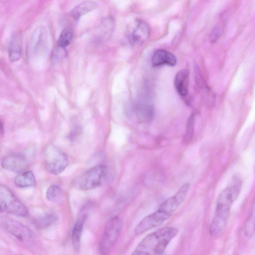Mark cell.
I'll list each match as a JSON object with an SVG mask.
<instances>
[{
	"label": "cell",
	"instance_id": "obj_1",
	"mask_svg": "<svg viewBox=\"0 0 255 255\" xmlns=\"http://www.w3.org/2000/svg\"><path fill=\"white\" fill-rule=\"evenodd\" d=\"M190 184L184 183L172 196L165 199L155 212L143 218L136 226L134 233L139 235L162 225L168 220L185 200Z\"/></svg>",
	"mask_w": 255,
	"mask_h": 255
},
{
	"label": "cell",
	"instance_id": "obj_2",
	"mask_svg": "<svg viewBox=\"0 0 255 255\" xmlns=\"http://www.w3.org/2000/svg\"><path fill=\"white\" fill-rule=\"evenodd\" d=\"M178 233L179 229L175 227L159 229L145 237L137 245L131 255H161Z\"/></svg>",
	"mask_w": 255,
	"mask_h": 255
},
{
	"label": "cell",
	"instance_id": "obj_3",
	"mask_svg": "<svg viewBox=\"0 0 255 255\" xmlns=\"http://www.w3.org/2000/svg\"><path fill=\"white\" fill-rule=\"evenodd\" d=\"M243 185L239 175H235L228 185L221 191L217 198L214 214H230L231 208L238 198Z\"/></svg>",
	"mask_w": 255,
	"mask_h": 255
},
{
	"label": "cell",
	"instance_id": "obj_4",
	"mask_svg": "<svg viewBox=\"0 0 255 255\" xmlns=\"http://www.w3.org/2000/svg\"><path fill=\"white\" fill-rule=\"evenodd\" d=\"M108 177V169L106 166L98 165L85 171L78 176L73 182L76 188L88 190L103 185Z\"/></svg>",
	"mask_w": 255,
	"mask_h": 255
},
{
	"label": "cell",
	"instance_id": "obj_5",
	"mask_svg": "<svg viewBox=\"0 0 255 255\" xmlns=\"http://www.w3.org/2000/svg\"><path fill=\"white\" fill-rule=\"evenodd\" d=\"M122 228V221L118 216L110 218L107 222L99 244L101 254H109L115 247Z\"/></svg>",
	"mask_w": 255,
	"mask_h": 255
},
{
	"label": "cell",
	"instance_id": "obj_6",
	"mask_svg": "<svg viewBox=\"0 0 255 255\" xmlns=\"http://www.w3.org/2000/svg\"><path fill=\"white\" fill-rule=\"evenodd\" d=\"M0 208L1 212L18 217H25L28 210L23 203L5 185L0 186Z\"/></svg>",
	"mask_w": 255,
	"mask_h": 255
},
{
	"label": "cell",
	"instance_id": "obj_7",
	"mask_svg": "<svg viewBox=\"0 0 255 255\" xmlns=\"http://www.w3.org/2000/svg\"><path fill=\"white\" fill-rule=\"evenodd\" d=\"M43 163L45 169L53 175L62 173L68 165L66 155L59 148L53 145H47L43 152Z\"/></svg>",
	"mask_w": 255,
	"mask_h": 255
},
{
	"label": "cell",
	"instance_id": "obj_8",
	"mask_svg": "<svg viewBox=\"0 0 255 255\" xmlns=\"http://www.w3.org/2000/svg\"><path fill=\"white\" fill-rule=\"evenodd\" d=\"M33 154L30 152H23L7 155L1 161V167L8 171L20 173L26 170L30 165Z\"/></svg>",
	"mask_w": 255,
	"mask_h": 255
},
{
	"label": "cell",
	"instance_id": "obj_9",
	"mask_svg": "<svg viewBox=\"0 0 255 255\" xmlns=\"http://www.w3.org/2000/svg\"><path fill=\"white\" fill-rule=\"evenodd\" d=\"M1 225L6 232L23 243H29L33 239L31 230L13 218L4 217L1 219Z\"/></svg>",
	"mask_w": 255,
	"mask_h": 255
},
{
	"label": "cell",
	"instance_id": "obj_10",
	"mask_svg": "<svg viewBox=\"0 0 255 255\" xmlns=\"http://www.w3.org/2000/svg\"><path fill=\"white\" fill-rule=\"evenodd\" d=\"M89 207V205L87 204L80 209L73 228L72 242L73 248L76 252L80 251L82 231L84 223L87 217Z\"/></svg>",
	"mask_w": 255,
	"mask_h": 255
},
{
	"label": "cell",
	"instance_id": "obj_11",
	"mask_svg": "<svg viewBox=\"0 0 255 255\" xmlns=\"http://www.w3.org/2000/svg\"><path fill=\"white\" fill-rule=\"evenodd\" d=\"M128 35L130 42L133 45H140L149 37L150 28L148 25L141 19L135 20Z\"/></svg>",
	"mask_w": 255,
	"mask_h": 255
},
{
	"label": "cell",
	"instance_id": "obj_12",
	"mask_svg": "<svg viewBox=\"0 0 255 255\" xmlns=\"http://www.w3.org/2000/svg\"><path fill=\"white\" fill-rule=\"evenodd\" d=\"M175 56L170 52L163 50L158 49L153 54L151 62L153 66H159L163 65L174 66L176 63Z\"/></svg>",
	"mask_w": 255,
	"mask_h": 255
},
{
	"label": "cell",
	"instance_id": "obj_13",
	"mask_svg": "<svg viewBox=\"0 0 255 255\" xmlns=\"http://www.w3.org/2000/svg\"><path fill=\"white\" fill-rule=\"evenodd\" d=\"M189 72L185 69L181 70L177 73L174 78V86L178 94L183 97L188 93Z\"/></svg>",
	"mask_w": 255,
	"mask_h": 255
},
{
	"label": "cell",
	"instance_id": "obj_14",
	"mask_svg": "<svg viewBox=\"0 0 255 255\" xmlns=\"http://www.w3.org/2000/svg\"><path fill=\"white\" fill-rule=\"evenodd\" d=\"M14 182L17 187L22 188L33 187L36 184L34 174L31 170L20 173L15 177Z\"/></svg>",
	"mask_w": 255,
	"mask_h": 255
},
{
	"label": "cell",
	"instance_id": "obj_15",
	"mask_svg": "<svg viewBox=\"0 0 255 255\" xmlns=\"http://www.w3.org/2000/svg\"><path fill=\"white\" fill-rule=\"evenodd\" d=\"M97 7V3L93 1H84L74 7L70 12L71 16L79 19L85 14L94 10Z\"/></svg>",
	"mask_w": 255,
	"mask_h": 255
},
{
	"label": "cell",
	"instance_id": "obj_16",
	"mask_svg": "<svg viewBox=\"0 0 255 255\" xmlns=\"http://www.w3.org/2000/svg\"><path fill=\"white\" fill-rule=\"evenodd\" d=\"M21 42L19 34L13 35L10 40L8 48V57L11 62L17 61L21 56Z\"/></svg>",
	"mask_w": 255,
	"mask_h": 255
},
{
	"label": "cell",
	"instance_id": "obj_17",
	"mask_svg": "<svg viewBox=\"0 0 255 255\" xmlns=\"http://www.w3.org/2000/svg\"><path fill=\"white\" fill-rule=\"evenodd\" d=\"M136 115L137 120L141 123L151 121L154 115L153 107L148 104H141L137 106Z\"/></svg>",
	"mask_w": 255,
	"mask_h": 255
},
{
	"label": "cell",
	"instance_id": "obj_18",
	"mask_svg": "<svg viewBox=\"0 0 255 255\" xmlns=\"http://www.w3.org/2000/svg\"><path fill=\"white\" fill-rule=\"evenodd\" d=\"M57 220V216L50 213L36 218L34 220L33 224L38 229H44L52 225Z\"/></svg>",
	"mask_w": 255,
	"mask_h": 255
},
{
	"label": "cell",
	"instance_id": "obj_19",
	"mask_svg": "<svg viewBox=\"0 0 255 255\" xmlns=\"http://www.w3.org/2000/svg\"><path fill=\"white\" fill-rule=\"evenodd\" d=\"M73 37V31L71 27H65L61 31L57 41V45L60 48L64 49L71 43Z\"/></svg>",
	"mask_w": 255,
	"mask_h": 255
},
{
	"label": "cell",
	"instance_id": "obj_20",
	"mask_svg": "<svg viewBox=\"0 0 255 255\" xmlns=\"http://www.w3.org/2000/svg\"><path fill=\"white\" fill-rule=\"evenodd\" d=\"M62 195V190L58 185L53 184L50 186L46 192V197L48 200L55 202L59 200Z\"/></svg>",
	"mask_w": 255,
	"mask_h": 255
},
{
	"label": "cell",
	"instance_id": "obj_21",
	"mask_svg": "<svg viewBox=\"0 0 255 255\" xmlns=\"http://www.w3.org/2000/svg\"><path fill=\"white\" fill-rule=\"evenodd\" d=\"M225 23L224 19L218 23L211 31L209 34V40L211 43H216L222 36L224 28Z\"/></svg>",
	"mask_w": 255,
	"mask_h": 255
},
{
	"label": "cell",
	"instance_id": "obj_22",
	"mask_svg": "<svg viewBox=\"0 0 255 255\" xmlns=\"http://www.w3.org/2000/svg\"><path fill=\"white\" fill-rule=\"evenodd\" d=\"M194 123L195 115L192 114L189 117L187 122L186 129L184 137V140L185 142L189 141L192 137L194 132Z\"/></svg>",
	"mask_w": 255,
	"mask_h": 255
}]
</instances>
